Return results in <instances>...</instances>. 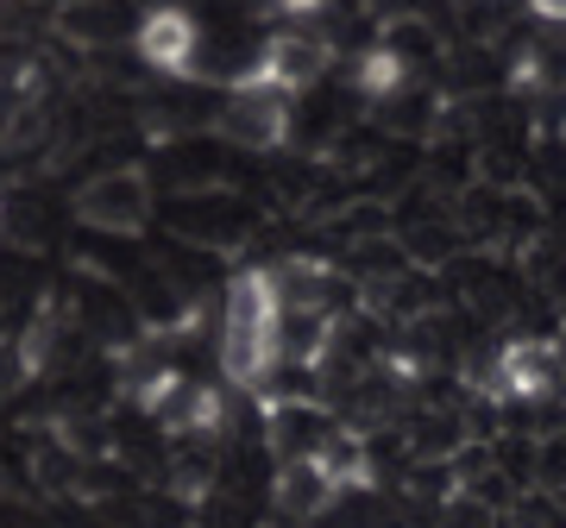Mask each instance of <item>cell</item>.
Listing matches in <instances>:
<instances>
[{"label":"cell","mask_w":566,"mask_h":528,"mask_svg":"<svg viewBox=\"0 0 566 528\" xmlns=\"http://www.w3.org/2000/svg\"><path fill=\"white\" fill-rule=\"evenodd\" d=\"M283 359V284L277 271H240L221 308V371L233 390H264Z\"/></svg>","instance_id":"obj_1"},{"label":"cell","mask_w":566,"mask_h":528,"mask_svg":"<svg viewBox=\"0 0 566 528\" xmlns=\"http://www.w3.org/2000/svg\"><path fill=\"white\" fill-rule=\"evenodd\" d=\"M221 139L252 145V151H277L290 139V95L271 88V82H252L240 70L221 95Z\"/></svg>","instance_id":"obj_2"},{"label":"cell","mask_w":566,"mask_h":528,"mask_svg":"<svg viewBox=\"0 0 566 528\" xmlns=\"http://www.w3.org/2000/svg\"><path fill=\"white\" fill-rule=\"evenodd\" d=\"M133 51L158 76H177V82L202 76V32H196V13L189 7H151L139 20V32H133Z\"/></svg>","instance_id":"obj_3"},{"label":"cell","mask_w":566,"mask_h":528,"mask_svg":"<svg viewBox=\"0 0 566 528\" xmlns=\"http://www.w3.org/2000/svg\"><path fill=\"white\" fill-rule=\"evenodd\" d=\"M327 63H334V44H327L322 32H303V25H296V32L264 39V51L245 63V76L271 82L283 95H303V88H315V82L327 76Z\"/></svg>","instance_id":"obj_4"},{"label":"cell","mask_w":566,"mask_h":528,"mask_svg":"<svg viewBox=\"0 0 566 528\" xmlns=\"http://www.w3.org/2000/svg\"><path fill=\"white\" fill-rule=\"evenodd\" d=\"M76 214L88 226H102V233H145V221H151V183H145L139 170H107V177H95L76 196Z\"/></svg>","instance_id":"obj_5"},{"label":"cell","mask_w":566,"mask_h":528,"mask_svg":"<svg viewBox=\"0 0 566 528\" xmlns=\"http://www.w3.org/2000/svg\"><path fill=\"white\" fill-rule=\"evenodd\" d=\"M554 346L547 340H510L504 352H497V371H491V390L497 397H510V403H535V397H547L554 390Z\"/></svg>","instance_id":"obj_6"},{"label":"cell","mask_w":566,"mask_h":528,"mask_svg":"<svg viewBox=\"0 0 566 528\" xmlns=\"http://www.w3.org/2000/svg\"><path fill=\"white\" fill-rule=\"evenodd\" d=\"M158 422L170 427V434H221V422H227V397L214 384H189L182 378L170 397H164V409H158Z\"/></svg>","instance_id":"obj_7"},{"label":"cell","mask_w":566,"mask_h":528,"mask_svg":"<svg viewBox=\"0 0 566 528\" xmlns=\"http://www.w3.org/2000/svg\"><path fill=\"white\" fill-rule=\"evenodd\" d=\"M303 460L315 466V478L327 485V497H346V490L371 485V460H365V447L353 441V434H327L322 447H308Z\"/></svg>","instance_id":"obj_8"},{"label":"cell","mask_w":566,"mask_h":528,"mask_svg":"<svg viewBox=\"0 0 566 528\" xmlns=\"http://www.w3.org/2000/svg\"><path fill=\"white\" fill-rule=\"evenodd\" d=\"M277 504L290 509V516H315V509L322 504H334V497H327V485L322 478H315V466H283V478H277Z\"/></svg>","instance_id":"obj_9"},{"label":"cell","mask_w":566,"mask_h":528,"mask_svg":"<svg viewBox=\"0 0 566 528\" xmlns=\"http://www.w3.org/2000/svg\"><path fill=\"white\" fill-rule=\"evenodd\" d=\"M359 82H365V95H390V88L403 82V63H397V51H371V57L359 63Z\"/></svg>","instance_id":"obj_10"},{"label":"cell","mask_w":566,"mask_h":528,"mask_svg":"<svg viewBox=\"0 0 566 528\" xmlns=\"http://www.w3.org/2000/svg\"><path fill=\"white\" fill-rule=\"evenodd\" d=\"M32 352H13V346H0V403H7V397H13V390L25 384V378H32Z\"/></svg>","instance_id":"obj_11"},{"label":"cell","mask_w":566,"mask_h":528,"mask_svg":"<svg viewBox=\"0 0 566 528\" xmlns=\"http://www.w3.org/2000/svg\"><path fill=\"white\" fill-rule=\"evenodd\" d=\"M327 0H277V13H290V20H308V13H322Z\"/></svg>","instance_id":"obj_12"},{"label":"cell","mask_w":566,"mask_h":528,"mask_svg":"<svg viewBox=\"0 0 566 528\" xmlns=\"http://www.w3.org/2000/svg\"><path fill=\"white\" fill-rule=\"evenodd\" d=\"M528 7H535L542 20H566V0H528Z\"/></svg>","instance_id":"obj_13"},{"label":"cell","mask_w":566,"mask_h":528,"mask_svg":"<svg viewBox=\"0 0 566 528\" xmlns=\"http://www.w3.org/2000/svg\"><path fill=\"white\" fill-rule=\"evenodd\" d=\"M7 126H13V95L0 88V139H7Z\"/></svg>","instance_id":"obj_14"}]
</instances>
